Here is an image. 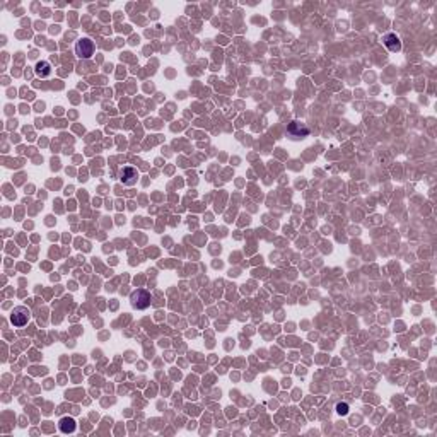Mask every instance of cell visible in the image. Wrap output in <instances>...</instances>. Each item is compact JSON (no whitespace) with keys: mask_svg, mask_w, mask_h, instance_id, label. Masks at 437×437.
<instances>
[{"mask_svg":"<svg viewBox=\"0 0 437 437\" xmlns=\"http://www.w3.org/2000/svg\"><path fill=\"white\" fill-rule=\"evenodd\" d=\"M152 302V296L149 290L145 289H137L132 292V296H130V304H132L133 309H147L149 306H151Z\"/></svg>","mask_w":437,"mask_h":437,"instance_id":"6da1fadb","label":"cell"},{"mask_svg":"<svg viewBox=\"0 0 437 437\" xmlns=\"http://www.w3.org/2000/svg\"><path fill=\"white\" fill-rule=\"evenodd\" d=\"M94 50H96V46H94V41H92V39L82 38V39H79L77 45H75V55H77L79 58L87 60L94 55Z\"/></svg>","mask_w":437,"mask_h":437,"instance_id":"7a4b0ae2","label":"cell"},{"mask_svg":"<svg viewBox=\"0 0 437 437\" xmlns=\"http://www.w3.org/2000/svg\"><path fill=\"white\" fill-rule=\"evenodd\" d=\"M29 318H31V311L28 308H24V306H17L11 315V323L14 326H17V328H22V326L28 325Z\"/></svg>","mask_w":437,"mask_h":437,"instance_id":"3957f363","label":"cell"},{"mask_svg":"<svg viewBox=\"0 0 437 437\" xmlns=\"http://www.w3.org/2000/svg\"><path fill=\"white\" fill-rule=\"evenodd\" d=\"M287 133H289L294 140H299V139H304V137L309 135V128L301 122H292L289 126H287Z\"/></svg>","mask_w":437,"mask_h":437,"instance_id":"277c9868","label":"cell"},{"mask_svg":"<svg viewBox=\"0 0 437 437\" xmlns=\"http://www.w3.org/2000/svg\"><path fill=\"white\" fill-rule=\"evenodd\" d=\"M120 179H122V183L126 186L135 185L137 179H139V171H137L135 168H132V166H126V168H123L122 171H120Z\"/></svg>","mask_w":437,"mask_h":437,"instance_id":"5b68a950","label":"cell"},{"mask_svg":"<svg viewBox=\"0 0 437 437\" xmlns=\"http://www.w3.org/2000/svg\"><path fill=\"white\" fill-rule=\"evenodd\" d=\"M383 41H385L386 48H388L389 52H393V53L402 52V39H400V36L396 35V33H388Z\"/></svg>","mask_w":437,"mask_h":437,"instance_id":"8992f818","label":"cell"},{"mask_svg":"<svg viewBox=\"0 0 437 437\" xmlns=\"http://www.w3.org/2000/svg\"><path fill=\"white\" fill-rule=\"evenodd\" d=\"M35 74L38 75V77H41V79L50 77V74H52V65H50V62H46V60H41V62L36 63Z\"/></svg>","mask_w":437,"mask_h":437,"instance_id":"52a82bcc","label":"cell"},{"mask_svg":"<svg viewBox=\"0 0 437 437\" xmlns=\"http://www.w3.org/2000/svg\"><path fill=\"white\" fill-rule=\"evenodd\" d=\"M58 427L63 434H72L75 430V420L72 417H63L58 422Z\"/></svg>","mask_w":437,"mask_h":437,"instance_id":"ba28073f","label":"cell"},{"mask_svg":"<svg viewBox=\"0 0 437 437\" xmlns=\"http://www.w3.org/2000/svg\"><path fill=\"white\" fill-rule=\"evenodd\" d=\"M336 413H338V415H347V413H349V405H347V403H338V405H336Z\"/></svg>","mask_w":437,"mask_h":437,"instance_id":"9c48e42d","label":"cell"}]
</instances>
